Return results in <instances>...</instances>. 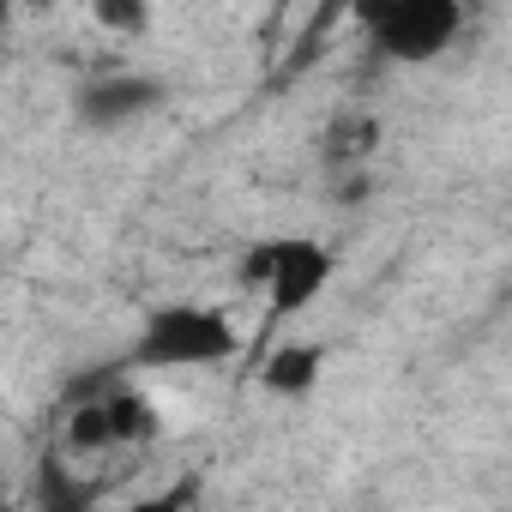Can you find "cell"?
Instances as JSON below:
<instances>
[{
  "mask_svg": "<svg viewBox=\"0 0 512 512\" xmlns=\"http://www.w3.org/2000/svg\"><path fill=\"white\" fill-rule=\"evenodd\" d=\"M380 115H368V109H344L326 133H320V157L332 163V169H368V157H374V145H380Z\"/></svg>",
  "mask_w": 512,
  "mask_h": 512,
  "instance_id": "6",
  "label": "cell"
},
{
  "mask_svg": "<svg viewBox=\"0 0 512 512\" xmlns=\"http://www.w3.org/2000/svg\"><path fill=\"white\" fill-rule=\"evenodd\" d=\"M121 512H193V488H181V494H145V500H127Z\"/></svg>",
  "mask_w": 512,
  "mask_h": 512,
  "instance_id": "11",
  "label": "cell"
},
{
  "mask_svg": "<svg viewBox=\"0 0 512 512\" xmlns=\"http://www.w3.org/2000/svg\"><path fill=\"white\" fill-rule=\"evenodd\" d=\"M91 19L109 25V31H121V37H139V31L151 25V7H145V0H97Z\"/></svg>",
  "mask_w": 512,
  "mask_h": 512,
  "instance_id": "10",
  "label": "cell"
},
{
  "mask_svg": "<svg viewBox=\"0 0 512 512\" xmlns=\"http://www.w3.org/2000/svg\"><path fill=\"white\" fill-rule=\"evenodd\" d=\"M241 350L235 338V320L223 308H199V302H175V308H157L145 326H139V344H133V362L139 368H217Z\"/></svg>",
  "mask_w": 512,
  "mask_h": 512,
  "instance_id": "2",
  "label": "cell"
},
{
  "mask_svg": "<svg viewBox=\"0 0 512 512\" xmlns=\"http://www.w3.org/2000/svg\"><path fill=\"white\" fill-rule=\"evenodd\" d=\"M338 260L326 241H308V235H278V241H253L241 253V284L247 290H266L272 302V320H296L308 314L326 284H332Z\"/></svg>",
  "mask_w": 512,
  "mask_h": 512,
  "instance_id": "1",
  "label": "cell"
},
{
  "mask_svg": "<svg viewBox=\"0 0 512 512\" xmlns=\"http://www.w3.org/2000/svg\"><path fill=\"white\" fill-rule=\"evenodd\" d=\"M356 19H362L368 43L398 67H422V61L446 55L452 37L464 31L458 0H380V7H362Z\"/></svg>",
  "mask_w": 512,
  "mask_h": 512,
  "instance_id": "3",
  "label": "cell"
},
{
  "mask_svg": "<svg viewBox=\"0 0 512 512\" xmlns=\"http://www.w3.org/2000/svg\"><path fill=\"white\" fill-rule=\"evenodd\" d=\"M157 103H163V85L151 73H109V79H91L79 91V121L97 133H115V127L151 115Z\"/></svg>",
  "mask_w": 512,
  "mask_h": 512,
  "instance_id": "4",
  "label": "cell"
},
{
  "mask_svg": "<svg viewBox=\"0 0 512 512\" xmlns=\"http://www.w3.org/2000/svg\"><path fill=\"white\" fill-rule=\"evenodd\" d=\"M103 410H109V440L121 446V440H151L157 434V410L139 398V392H103Z\"/></svg>",
  "mask_w": 512,
  "mask_h": 512,
  "instance_id": "8",
  "label": "cell"
},
{
  "mask_svg": "<svg viewBox=\"0 0 512 512\" xmlns=\"http://www.w3.org/2000/svg\"><path fill=\"white\" fill-rule=\"evenodd\" d=\"M31 500H37V512H91V488L67 470V458H61V452H49V458L37 464Z\"/></svg>",
  "mask_w": 512,
  "mask_h": 512,
  "instance_id": "7",
  "label": "cell"
},
{
  "mask_svg": "<svg viewBox=\"0 0 512 512\" xmlns=\"http://www.w3.org/2000/svg\"><path fill=\"white\" fill-rule=\"evenodd\" d=\"M326 362H332V350H326L320 338H290V344H278V350L266 356L260 386H266L272 398H308V392L320 386Z\"/></svg>",
  "mask_w": 512,
  "mask_h": 512,
  "instance_id": "5",
  "label": "cell"
},
{
  "mask_svg": "<svg viewBox=\"0 0 512 512\" xmlns=\"http://www.w3.org/2000/svg\"><path fill=\"white\" fill-rule=\"evenodd\" d=\"M0 512H19V506H13V500H7V494H0Z\"/></svg>",
  "mask_w": 512,
  "mask_h": 512,
  "instance_id": "13",
  "label": "cell"
},
{
  "mask_svg": "<svg viewBox=\"0 0 512 512\" xmlns=\"http://www.w3.org/2000/svg\"><path fill=\"white\" fill-rule=\"evenodd\" d=\"M7 19H13V13H7V0H0V31H7Z\"/></svg>",
  "mask_w": 512,
  "mask_h": 512,
  "instance_id": "12",
  "label": "cell"
},
{
  "mask_svg": "<svg viewBox=\"0 0 512 512\" xmlns=\"http://www.w3.org/2000/svg\"><path fill=\"white\" fill-rule=\"evenodd\" d=\"M67 446H73V452H103V446H115V440H109V410H103V398H79V404H73V416H67Z\"/></svg>",
  "mask_w": 512,
  "mask_h": 512,
  "instance_id": "9",
  "label": "cell"
}]
</instances>
